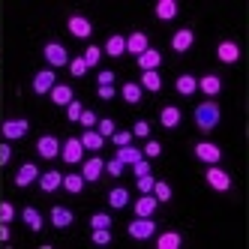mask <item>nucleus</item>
Here are the masks:
<instances>
[{
	"label": "nucleus",
	"instance_id": "f257e3e1",
	"mask_svg": "<svg viewBox=\"0 0 249 249\" xmlns=\"http://www.w3.org/2000/svg\"><path fill=\"white\" fill-rule=\"evenodd\" d=\"M219 117H222V111H219L216 102H201L198 108H195V126L201 132H210V129L219 126Z\"/></svg>",
	"mask_w": 249,
	"mask_h": 249
},
{
	"label": "nucleus",
	"instance_id": "f03ea898",
	"mask_svg": "<svg viewBox=\"0 0 249 249\" xmlns=\"http://www.w3.org/2000/svg\"><path fill=\"white\" fill-rule=\"evenodd\" d=\"M153 231H156L153 216H135V222H129V228H126V234L132 240H147V237H153Z\"/></svg>",
	"mask_w": 249,
	"mask_h": 249
},
{
	"label": "nucleus",
	"instance_id": "7ed1b4c3",
	"mask_svg": "<svg viewBox=\"0 0 249 249\" xmlns=\"http://www.w3.org/2000/svg\"><path fill=\"white\" fill-rule=\"evenodd\" d=\"M195 156L207 165H219L222 150H219V144H213V141H198V144H195Z\"/></svg>",
	"mask_w": 249,
	"mask_h": 249
},
{
	"label": "nucleus",
	"instance_id": "20e7f679",
	"mask_svg": "<svg viewBox=\"0 0 249 249\" xmlns=\"http://www.w3.org/2000/svg\"><path fill=\"white\" fill-rule=\"evenodd\" d=\"M27 129H30V123H27L24 117H12V120H6L3 126H0V132H3V138H6V141L24 138V135H27Z\"/></svg>",
	"mask_w": 249,
	"mask_h": 249
},
{
	"label": "nucleus",
	"instance_id": "39448f33",
	"mask_svg": "<svg viewBox=\"0 0 249 249\" xmlns=\"http://www.w3.org/2000/svg\"><path fill=\"white\" fill-rule=\"evenodd\" d=\"M102 174H105V159H102V156H90V159H87V162L81 165V177H84V183L99 180Z\"/></svg>",
	"mask_w": 249,
	"mask_h": 249
},
{
	"label": "nucleus",
	"instance_id": "423d86ee",
	"mask_svg": "<svg viewBox=\"0 0 249 249\" xmlns=\"http://www.w3.org/2000/svg\"><path fill=\"white\" fill-rule=\"evenodd\" d=\"M54 78H57V75H54V69H39V72L33 75V93H36V96H45L51 87L57 84Z\"/></svg>",
	"mask_w": 249,
	"mask_h": 249
},
{
	"label": "nucleus",
	"instance_id": "0eeeda50",
	"mask_svg": "<svg viewBox=\"0 0 249 249\" xmlns=\"http://www.w3.org/2000/svg\"><path fill=\"white\" fill-rule=\"evenodd\" d=\"M204 177H207L210 189H216V192H228V189H231V177H228V174H225L219 165H210Z\"/></svg>",
	"mask_w": 249,
	"mask_h": 249
},
{
	"label": "nucleus",
	"instance_id": "6e6552de",
	"mask_svg": "<svg viewBox=\"0 0 249 249\" xmlns=\"http://www.w3.org/2000/svg\"><path fill=\"white\" fill-rule=\"evenodd\" d=\"M60 156H63V162H69V165L81 162V156H84L81 141H78V138H66L63 144H60Z\"/></svg>",
	"mask_w": 249,
	"mask_h": 249
},
{
	"label": "nucleus",
	"instance_id": "1a4fd4ad",
	"mask_svg": "<svg viewBox=\"0 0 249 249\" xmlns=\"http://www.w3.org/2000/svg\"><path fill=\"white\" fill-rule=\"evenodd\" d=\"M42 54H45V60L51 63V69H54V66H66V63H69V54H66V48H63L60 42H48V45L42 48Z\"/></svg>",
	"mask_w": 249,
	"mask_h": 249
},
{
	"label": "nucleus",
	"instance_id": "9d476101",
	"mask_svg": "<svg viewBox=\"0 0 249 249\" xmlns=\"http://www.w3.org/2000/svg\"><path fill=\"white\" fill-rule=\"evenodd\" d=\"M192 42H195V30H189V27L177 30L174 36H171V48L177 51V54H183V51H189V48H192Z\"/></svg>",
	"mask_w": 249,
	"mask_h": 249
},
{
	"label": "nucleus",
	"instance_id": "9b49d317",
	"mask_svg": "<svg viewBox=\"0 0 249 249\" xmlns=\"http://www.w3.org/2000/svg\"><path fill=\"white\" fill-rule=\"evenodd\" d=\"M150 45H147V33L144 30H135V33H129V36H126V51H129V54H144V51H147Z\"/></svg>",
	"mask_w": 249,
	"mask_h": 249
},
{
	"label": "nucleus",
	"instance_id": "f8f14e48",
	"mask_svg": "<svg viewBox=\"0 0 249 249\" xmlns=\"http://www.w3.org/2000/svg\"><path fill=\"white\" fill-rule=\"evenodd\" d=\"M36 150H39L42 159H54V156L60 153V141H57L54 135H42V138L36 141Z\"/></svg>",
	"mask_w": 249,
	"mask_h": 249
},
{
	"label": "nucleus",
	"instance_id": "ddd939ff",
	"mask_svg": "<svg viewBox=\"0 0 249 249\" xmlns=\"http://www.w3.org/2000/svg\"><path fill=\"white\" fill-rule=\"evenodd\" d=\"M69 33H72V36H78V39H87L93 33V27H90V21L84 18V15H72V18H69Z\"/></svg>",
	"mask_w": 249,
	"mask_h": 249
},
{
	"label": "nucleus",
	"instance_id": "4468645a",
	"mask_svg": "<svg viewBox=\"0 0 249 249\" xmlns=\"http://www.w3.org/2000/svg\"><path fill=\"white\" fill-rule=\"evenodd\" d=\"M180 120H183V114H180L177 105H165V108L159 111V123H162L165 129H177V126H180Z\"/></svg>",
	"mask_w": 249,
	"mask_h": 249
},
{
	"label": "nucleus",
	"instance_id": "2eb2a0df",
	"mask_svg": "<svg viewBox=\"0 0 249 249\" xmlns=\"http://www.w3.org/2000/svg\"><path fill=\"white\" fill-rule=\"evenodd\" d=\"M216 57H219L222 63H237V57H240V48H237V42H231V39L219 42V45H216Z\"/></svg>",
	"mask_w": 249,
	"mask_h": 249
},
{
	"label": "nucleus",
	"instance_id": "dca6fc26",
	"mask_svg": "<svg viewBox=\"0 0 249 249\" xmlns=\"http://www.w3.org/2000/svg\"><path fill=\"white\" fill-rule=\"evenodd\" d=\"M33 180H39V168L33 162H24L18 168V174H15V186H30Z\"/></svg>",
	"mask_w": 249,
	"mask_h": 249
},
{
	"label": "nucleus",
	"instance_id": "f3484780",
	"mask_svg": "<svg viewBox=\"0 0 249 249\" xmlns=\"http://www.w3.org/2000/svg\"><path fill=\"white\" fill-rule=\"evenodd\" d=\"M156 198H153V192H144V195H141V198L135 201V216H153V213H156Z\"/></svg>",
	"mask_w": 249,
	"mask_h": 249
},
{
	"label": "nucleus",
	"instance_id": "a211bd4d",
	"mask_svg": "<svg viewBox=\"0 0 249 249\" xmlns=\"http://www.w3.org/2000/svg\"><path fill=\"white\" fill-rule=\"evenodd\" d=\"M78 141H81V147H84V150H102V147H105V138H102L96 129H84Z\"/></svg>",
	"mask_w": 249,
	"mask_h": 249
},
{
	"label": "nucleus",
	"instance_id": "6ab92c4d",
	"mask_svg": "<svg viewBox=\"0 0 249 249\" xmlns=\"http://www.w3.org/2000/svg\"><path fill=\"white\" fill-rule=\"evenodd\" d=\"M105 54L108 57H123L126 54V36H120V33L108 36V42H105Z\"/></svg>",
	"mask_w": 249,
	"mask_h": 249
},
{
	"label": "nucleus",
	"instance_id": "aec40b11",
	"mask_svg": "<svg viewBox=\"0 0 249 249\" xmlns=\"http://www.w3.org/2000/svg\"><path fill=\"white\" fill-rule=\"evenodd\" d=\"M72 210H69V207H51V225H54V228H69V225H72Z\"/></svg>",
	"mask_w": 249,
	"mask_h": 249
},
{
	"label": "nucleus",
	"instance_id": "412c9836",
	"mask_svg": "<svg viewBox=\"0 0 249 249\" xmlns=\"http://www.w3.org/2000/svg\"><path fill=\"white\" fill-rule=\"evenodd\" d=\"M48 93H51V102H54V105H69V102L75 99V96H72V87H69V84H54Z\"/></svg>",
	"mask_w": 249,
	"mask_h": 249
},
{
	"label": "nucleus",
	"instance_id": "4be33fe9",
	"mask_svg": "<svg viewBox=\"0 0 249 249\" xmlns=\"http://www.w3.org/2000/svg\"><path fill=\"white\" fill-rule=\"evenodd\" d=\"M60 183H63V174L60 171H45V174H39V189L42 192H54V189H60Z\"/></svg>",
	"mask_w": 249,
	"mask_h": 249
},
{
	"label": "nucleus",
	"instance_id": "5701e85b",
	"mask_svg": "<svg viewBox=\"0 0 249 249\" xmlns=\"http://www.w3.org/2000/svg\"><path fill=\"white\" fill-rule=\"evenodd\" d=\"M117 162L120 165H135L138 162V159H144V156H141V150L138 147H132V144H126V147H117Z\"/></svg>",
	"mask_w": 249,
	"mask_h": 249
},
{
	"label": "nucleus",
	"instance_id": "b1692460",
	"mask_svg": "<svg viewBox=\"0 0 249 249\" xmlns=\"http://www.w3.org/2000/svg\"><path fill=\"white\" fill-rule=\"evenodd\" d=\"M153 12H156L159 21H171L177 15V0H159V3L153 6Z\"/></svg>",
	"mask_w": 249,
	"mask_h": 249
},
{
	"label": "nucleus",
	"instance_id": "393cba45",
	"mask_svg": "<svg viewBox=\"0 0 249 249\" xmlns=\"http://www.w3.org/2000/svg\"><path fill=\"white\" fill-rule=\"evenodd\" d=\"M198 90L207 93V96H216L222 90V78L219 75H204V78H198Z\"/></svg>",
	"mask_w": 249,
	"mask_h": 249
},
{
	"label": "nucleus",
	"instance_id": "a878e982",
	"mask_svg": "<svg viewBox=\"0 0 249 249\" xmlns=\"http://www.w3.org/2000/svg\"><path fill=\"white\" fill-rule=\"evenodd\" d=\"M180 243H183V237L177 231H162L156 237V249H180Z\"/></svg>",
	"mask_w": 249,
	"mask_h": 249
},
{
	"label": "nucleus",
	"instance_id": "bb28decb",
	"mask_svg": "<svg viewBox=\"0 0 249 249\" xmlns=\"http://www.w3.org/2000/svg\"><path fill=\"white\" fill-rule=\"evenodd\" d=\"M159 63H162V54H159L156 48H147L144 54H138V66L144 69V72L147 69H159Z\"/></svg>",
	"mask_w": 249,
	"mask_h": 249
},
{
	"label": "nucleus",
	"instance_id": "cd10ccee",
	"mask_svg": "<svg viewBox=\"0 0 249 249\" xmlns=\"http://www.w3.org/2000/svg\"><path fill=\"white\" fill-rule=\"evenodd\" d=\"M174 87H177V93H180V96H192L195 90H198V78H195V75H180V78L174 81Z\"/></svg>",
	"mask_w": 249,
	"mask_h": 249
},
{
	"label": "nucleus",
	"instance_id": "c85d7f7f",
	"mask_svg": "<svg viewBox=\"0 0 249 249\" xmlns=\"http://www.w3.org/2000/svg\"><path fill=\"white\" fill-rule=\"evenodd\" d=\"M141 90H150V93L162 90V78H159V72H156V69H147V72L141 75Z\"/></svg>",
	"mask_w": 249,
	"mask_h": 249
},
{
	"label": "nucleus",
	"instance_id": "c756f323",
	"mask_svg": "<svg viewBox=\"0 0 249 249\" xmlns=\"http://www.w3.org/2000/svg\"><path fill=\"white\" fill-rule=\"evenodd\" d=\"M141 93H144V90H141V84H135V81H126V84H123V90H120V96L126 99L129 105H138Z\"/></svg>",
	"mask_w": 249,
	"mask_h": 249
},
{
	"label": "nucleus",
	"instance_id": "7c9ffc66",
	"mask_svg": "<svg viewBox=\"0 0 249 249\" xmlns=\"http://www.w3.org/2000/svg\"><path fill=\"white\" fill-rule=\"evenodd\" d=\"M21 219L27 222L30 231H39V228H42V213H39L36 207H24V210H21Z\"/></svg>",
	"mask_w": 249,
	"mask_h": 249
},
{
	"label": "nucleus",
	"instance_id": "2f4dec72",
	"mask_svg": "<svg viewBox=\"0 0 249 249\" xmlns=\"http://www.w3.org/2000/svg\"><path fill=\"white\" fill-rule=\"evenodd\" d=\"M108 204H111L114 210H120V207H126V204H129V192L123 189V186H114V189L108 192Z\"/></svg>",
	"mask_w": 249,
	"mask_h": 249
},
{
	"label": "nucleus",
	"instance_id": "473e14b6",
	"mask_svg": "<svg viewBox=\"0 0 249 249\" xmlns=\"http://www.w3.org/2000/svg\"><path fill=\"white\" fill-rule=\"evenodd\" d=\"M66 192H72V195H78L81 189H84V177L81 174H63V183H60Z\"/></svg>",
	"mask_w": 249,
	"mask_h": 249
},
{
	"label": "nucleus",
	"instance_id": "72a5a7b5",
	"mask_svg": "<svg viewBox=\"0 0 249 249\" xmlns=\"http://www.w3.org/2000/svg\"><path fill=\"white\" fill-rule=\"evenodd\" d=\"M153 198L156 201H171V186L165 180H156L153 183Z\"/></svg>",
	"mask_w": 249,
	"mask_h": 249
},
{
	"label": "nucleus",
	"instance_id": "f704fd0d",
	"mask_svg": "<svg viewBox=\"0 0 249 249\" xmlns=\"http://www.w3.org/2000/svg\"><path fill=\"white\" fill-rule=\"evenodd\" d=\"M99 57H102V51H99V45H87V51H84V63H87V69H90V66H96L99 63Z\"/></svg>",
	"mask_w": 249,
	"mask_h": 249
},
{
	"label": "nucleus",
	"instance_id": "c9c22d12",
	"mask_svg": "<svg viewBox=\"0 0 249 249\" xmlns=\"http://www.w3.org/2000/svg\"><path fill=\"white\" fill-rule=\"evenodd\" d=\"M111 141H114L117 147H126V144H132V132H129V129H114Z\"/></svg>",
	"mask_w": 249,
	"mask_h": 249
},
{
	"label": "nucleus",
	"instance_id": "e433bc0d",
	"mask_svg": "<svg viewBox=\"0 0 249 249\" xmlns=\"http://www.w3.org/2000/svg\"><path fill=\"white\" fill-rule=\"evenodd\" d=\"M93 243L96 246H108L111 243V231L108 228H93Z\"/></svg>",
	"mask_w": 249,
	"mask_h": 249
},
{
	"label": "nucleus",
	"instance_id": "4c0bfd02",
	"mask_svg": "<svg viewBox=\"0 0 249 249\" xmlns=\"http://www.w3.org/2000/svg\"><path fill=\"white\" fill-rule=\"evenodd\" d=\"M159 153H162V144H159V141H147V144H144V150H141V156H147V159H156Z\"/></svg>",
	"mask_w": 249,
	"mask_h": 249
},
{
	"label": "nucleus",
	"instance_id": "58836bf2",
	"mask_svg": "<svg viewBox=\"0 0 249 249\" xmlns=\"http://www.w3.org/2000/svg\"><path fill=\"white\" fill-rule=\"evenodd\" d=\"M96 132H99L102 138H111V135H114V120H111V117H102V120H99V129H96Z\"/></svg>",
	"mask_w": 249,
	"mask_h": 249
},
{
	"label": "nucleus",
	"instance_id": "ea45409f",
	"mask_svg": "<svg viewBox=\"0 0 249 249\" xmlns=\"http://www.w3.org/2000/svg\"><path fill=\"white\" fill-rule=\"evenodd\" d=\"M66 66H69V72H72V75H75V78H81V75H84V72H87V63H84V60H81V57H75V60H69V63H66Z\"/></svg>",
	"mask_w": 249,
	"mask_h": 249
},
{
	"label": "nucleus",
	"instance_id": "a19ab883",
	"mask_svg": "<svg viewBox=\"0 0 249 249\" xmlns=\"http://www.w3.org/2000/svg\"><path fill=\"white\" fill-rule=\"evenodd\" d=\"M90 225H93V228H111V216H108V213H93V216H90Z\"/></svg>",
	"mask_w": 249,
	"mask_h": 249
},
{
	"label": "nucleus",
	"instance_id": "79ce46f5",
	"mask_svg": "<svg viewBox=\"0 0 249 249\" xmlns=\"http://www.w3.org/2000/svg\"><path fill=\"white\" fill-rule=\"evenodd\" d=\"M153 183H156L153 174H141V177H138V192H141V195H144V192H153Z\"/></svg>",
	"mask_w": 249,
	"mask_h": 249
},
{
	"label": "nucleus",
	"instance_id": "37998d69",
	"mask_svg": "<svg viewBox=\"0 0 249 249\" xmlns=\"http://www.w3.org/2000/svg\"><path fill=\"white\" fill-rule=\"evenodd\" d=\"M81 111H84V108H81V102H78V99H72V102L66 105V117L72 120V123H75V120L81 117Z\"/></svg>",
	"mask_w": 249,
	"mask_h": 249
},
{
	"label": "nucleus",
	"instance_id": "c03bdc74",
	"mask_svg": "<svg viewBox=\"0 0 249 249\" xmlns=\"http://www.w3.org/2000/svg\"><path fill=\"white\" fill-rule=\"evenodd\" d=\"M12 216H15V207L9 201H0V222H12Z\"/></svg>",
	"mask_w": 249,
	"mask_h": 249
},
{
	"label": "nucleus",
	"instance_id": "a18cd8bd",
	"mask_svg": "<svg viewBox=\"0 0 249 249\" xmlns=\"http://www.w3.org/2000/svg\"><path fill=\"white\" fill-rule=\"evenodd\" d=\"M129 132H132V135H138V138H147V135H150V123H147V120H138Z\"/></svg>",
	"mask_w": 249,
	"mask_h": 249
},
{
	"label": "nucleus",
	"instance_id": "49530a36",
	"mask_svg": "<svg viewBox=\"0 0 249 249\" xmlns=\"http://www.w3.org/2000/svg\"><path fill=\"white\" fill-rule=\"evenodd\" d=\"M78 123H81V126H87V129H93V126H96V114H93V111H81Z\"/></svg>",
	"mask_w": 249,
	"mask_h": 249
},
{
	"label": "nucleus",
	"instance_id": "de8ad7c7",
	"mask_svg": "<svg viewBox=\"0 0 249 249\" xmlns=\"http://www.w3.org/2000/svg\"><path fill=\"white\" fill-rule=\"evenodd\" d=\"M105 171H108L111 177H120L123 174V165L117 162V159H108V162H105Z\"/></svg>",
	"mask_w": 249,
	"mask_h": 249
},
{
	"label": "nucleus",
	"instance_id": "09e8293b",
	"mask_svg": "<svg viewBox=\"0 0 249 249\" xmlns=\"http://www.w3.org/2000/svg\"><path fill=\"white\" fill-rule=\"evenodd\" d=\"M96 93H99V99H114L117 90H114V84H99V90H96Z\"/></svg>",
	"mask_w": 249,
	"mask_h": 249
},
{
	"label": "nucleus",
	"instance_id": "8fccbe9b",
	"mask_svg": "<svg viewBox=\"0 0 249 249\" xmlns=\"http://www.w3.org/2000/svg\"><path fill=\"white\" fill-rule=\"evenodd\" d=\"M132 171H135V177H141V174H150V162H147V159H138V162L132 165Z\"/></svg>",
	"mask_w": 249,
	"mask_h": 249
},
{
	"label": "nucleus",
	"instance_id": "3c124183",
	"mask_svg": "<svg viewBox=\"0 0 249 249\" xmlns=\"http://www.w3.org/2000/svg\"><path fill=\"white\" fill-rule=\"evenodd\" d=\"M9 159H12V147L9 144H0V165H6Z\"/></svg>",
	"mask_w": 249,
	"mask_h": 249
},
{
	"label": "nucleus",
	"instance_id": "603ef678",
	"mask_svg": "<svg viewBox=\"0 0 249 249\" xmlns=\"http://www.w3.org/2000/svg\"><path fill=\"white\" fill-rule=\"evenodd\" d=\"M99 84H114V72H111V69H102V72H99Z\"/></svg>",
	"mask_w": 249,
	"mask_h": 249
},
{
	"label": "nucleus",
	"instance_id": "864d4df0",
	"mask_svg": "<svg viewBox=\"0 0 249 249\" xmlns=\"http://www.w3.org/2000/svg\"><path fill=\"white\" fill-rule=\"evenodd\" d=\"M9 240V222H0V243Z\"/></svg>",
	"mask_w": 249,
	"mask_h": 249
}]
</instances>
